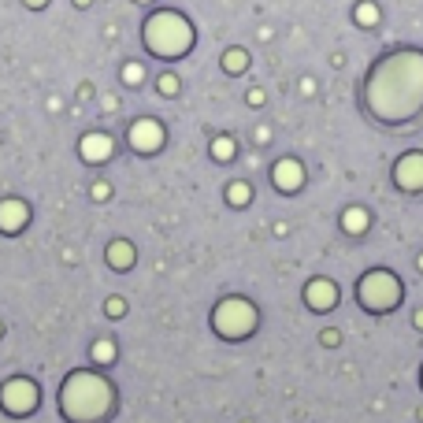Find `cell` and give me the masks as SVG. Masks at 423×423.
Segmentation results:
<instances>
[{
	"instance_id": "obj_1",
	"label": "cell",
	"mask_w": 423,
	"mask_h": 423,
	"mask_svg": "<svg viewBox=\"0 0 423 423\" xmlns=\"http://www.w3.org/2000/svg\"><path fill=\"white\" fill-rule=\"evenodd\" d=\"M367 104L382 119H405L423 108V52H398L372 71Z\"/></svg>"
},
{
	"instance_id": "obj_2",
	"label": "cell",
	"mask_w": 423,
	"mask_h": 423,
	"mask_svg": "<svg viewBox=\"0 0 423 423\" xmlns=\"http://www.w3.org/2000/svg\"><path fill=\"white\" fill-rule=\"evenodd\" d=\"M141 37H145V48L164 60H178L193 48V26L178 11H156V15H149Z\"/></svg>"
},
{
	"instance_id": "obj_3",
	"label": "cell",
	"mask_w": 423,
	"mask_h": 423,
	"mask_svg": "<svg viewBox=\"0 0 423 423\" xmlns=\"http://www.w3.org/2000/svg\"><path fill=\"white\" fill-rule=\"evenodd\" d=\"M160 141H164V126L156 123V119H138V123L130 126V145H134L138 152L160 149Z\"/></svg>"
},
{
	"instance_id": "obj_4",
	"label": "cell",
	"mask_w": 423,
	"mask_h": 423,
	"mask_svg": "<svg viewBox=\"0 0 423 423\" xmlns=\"http://www.w3.org/2000/svg\"><path fill=\"white\" fill-rule=\"evenodd\" d=\"M398 178H401V186H408V190L423 186V156L419 152H408L405 160L398 164Z\"/></svg>"
},
{
	"instance_id": "obj_5",
	"label": "cell",
	"mask_w": 423,
	"mask_h": 423,
	"mask_svg": "<svg viewBox=\"0 0 423 423\" xmlns=\"http://www.w3.org/2000/svg\"><path fill=\"white\" fill-rule=\"evenodd\" d=\"M112 152V138L108 134H86L82 138V156L86 160H108Z\"/></svg>"
},
{
	"instance_id": "obj_6",
	"label": "cell",
	"mask_w": 423,
	"mask_h": 423,
	"mask_svg": "<svg viewBox=\"0 0 423 423\" xmlns=\"http://www.w3.org/2000/svg\"><path fill=\"white\" fill-rule=\"evenodd\" d=\"M4 401H8L11 408H26V405L37 401V390L30 386V382H11V386L4 390Z\"/></svg>"
},
{
	"instance_id": "obj_7",
	"label": "cell",
	"mask_w": 423,
	"mask_h": 423,
	"mask_svg": "<svg viewBox=\"0 0 423 423\" xmlns=\"http://www.w3.org/2000/svg\"><path fill=\"white\" fill-rule=\"evenodd\" d=\"M275 178H279L282 190H294L297 182H301V167H297L294 160H282L279 167H275Z\"/></svg>"
},
{
	"instance_id": "obj_8",
	"label": "cell",
	"mask_w": 423,
	"mask_h": 423,
	"mask_svg": "<svg viewBox=\"0 0 423 423\" xmlns=\"http://www.w3.org/2000/svg\"><path fill=\"white\" fill-rule=\"evenodd\" d=\"M353 19L360 22V26H375V22H379V8L372 4V0H364V4L353 8Z\"/></svg>"
},
{
	"instance_id": "obj_9",
	"label": "cell",
	"mask_w": 423,
	"mask_h": 423,
	"mask_svg": "<svg viewBox=\"0 0 423 423\" xmlns=\"http://www.w3.org/2000/svg\"><path fill=\"white\" fill-rule=\"evenodd\" d=\"M327 305H334V286L315 282L312 286V308H327Z\"/></svg>"
},
{
	"instance_id": "obj_10",
	"label": "cell",
	"mask_w": 423,
	"mask_h": 423,
	"mask_svg": "<svg viewBox=\"0 0 423 423\" xmlns=\"http://www.w3.org/2000/svg\"><path fill=\"white\" fill-rule=\"evenodd\" d=\"M223 67H227L230 74H237V71H245V67H249V56H245L242 48H230L227 56H223Z\"/></svg>"
},
{
	"instance_id": "obj_11",
	"label": "cell",
	"mask_w": 423,
	"mask_h": 423,
	"mask_svg": "<svg viewBox=\"0 0 423 423\" xmlns=\"http://www.w3.org/2000/svg\"><path fill=\"white\" fill-rule=\"evenodd\" d=\"M346 216H349V219H346V227H349V230H356V227L364 230V223H367V212H360V208H349Z\"/></svg>"
},
{
	"instance_id": "obj_12",
	"label": "cell",
	"mask_w": 423,
	"mask_h": 423,
	"mask_svg": "<svg viewBox=\"0 0 423 423\" xmlns=\"http://www.w3.org/2000/svg\"><path fill=\"white\" fill-rule=\"evenodd\" d=\"M123 78H126V86H138L141 78H145V71H141V63H126V67H123Z\"/></svg>"
},
{
	"instance_id": "obj_13",
	"label": "cell",
	"mask_w": 423,
	"mask_h": 423,
	"mask_svg": "<svg viewBox=\"0 0 423 423\" xmlns=\"http://www.w3.org/2000/svg\"><path fill=\"white\" fill-rule=\"evenodd\" d=\"M212 152H216V160H230V152H234V145L227 138H219L216 145H212Z\"/></svg>"
},
{
	"instance_id": "obj_14",
	"label": "cell",
	"mask_w": 423,
	"mask_h": 423,
	"mask_svg": "<svg viewBox=\"0 0 423 423\" xmlns=\"http://www.w3.org/2000/svg\"><path fill=\"white\" fill-rule=\"evenodd\" d=\"M160 93H167V97L178 93V78H175V74H164V78H160Z\"/></svg>"
},
{
	"instance_id": "obj_15",
	"label": "cell",
	"mask_w": 423,
	"mask_h": 423,
	"mask_svg": "<svg viewBox=\"0 0 423 423\" xmlns=\"http://www.w3.org/2000/svg\"><path fill=\"white\" fill-rule=\"evenodd\" d=\"M230 197H234V201H245V197H249V190L242 186V182H234V190H230Z\"/></svg>"
},
{
	"instance_id": "obj_16",
	"label": "cell",
	"mask_w": 423,
	"mask_h": 423,
	"mask_svg": "<svg viewBox=\"0 0 423 423\" xmlns=\"http://www.w3.org/2000/svg\"><path fill=\"white\" fill-rule=\"evenodd\" d=\"M26 4H30V8H45L48 0H26Z\"/></svg>"
},
{
	"instance_id": "obj_17",
	"label": "cell",
	"mask_w": 423,
	"mask_h": 423,
	"mask_svg": "<svg viewBox=\"0 0 423 423\" xmlns=\"http://www.w3.org/2000/svg\"><path fill=\"white\" fill-rule=\"evenodd\" d=\"M74 4H78V8H86V4H89V0H74Z\"/></svg>"
},
{
	"instance_id": "obj_18",
	"label": "cell",
	"mask_w": 423,
	"mask_h": 423,
	"mask_svg": "<svg viewBox=\"0 0 423 423\" xmlns=\"http://www.w3.org/2000/svg\"><path fill=\"white\" fill-rule=\"evenodd\" d=\"M138 4H149V0H138Z\"/></svg>"
}]
</instances>
